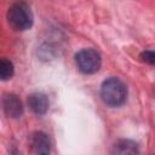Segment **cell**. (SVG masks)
<instances>
[{
    "label": "cell",
    "mask_w": 155,
    "mask_h": 155,
    "mask_svg": "<svg viewBox=\"0 0 155 155\" xmlns=\"http://www.w3.org/2000/svg\"><path fill=\"white\" fill-rule=\"evenodd\" d=\"M101 98L108 107L116 108L122 105L127 98L126 85L119 78H108L101 86Z\"/></svg>",
    "instance_id": "1"
},
{
    "label": "cell",
    "mask_w": 155,
    "mask_h": 155,
    "mask_svg": "<svg viewBox=\"0 0 155 155\" xmlns=\"http://www.w3.org/2000/svg\"><path fill=\"white\" fill-rule=\"evenodd\" d=\"M33 12L28 4L15 2L7 11V22L12 29L23 31L33 25Z\"/></svg>",
    "instance_id": "2"
},
{
    "label": "cell",
    "mask_w": 155,
    "mask_h": 155,
    "mask_svg": "<svg viewBox=\"0 0 155 155\" xmlns=\"http://www.w3.org/2000/svg\"><path fill=\"white\" fill-rule=\"evenodd\" d=\"M75 63L78 69L84 74H94L99 70L102 64L101 54L93 48H82L75 54Z\"/></svg>",
    "instance_id": "3"
},
{
    "label": "cell",
    "mask_w": 155,
    "mask_h": 155,
    "mask_svg": "<svg viewBox=\"0 0 155 155\" xmlns=\"http://www.w3.org/2000/svg\"><path fill=\"white\" fill-rule=\"evenodd\" d=\"M2 107H4L5 114L12 119L21 117L23 114L22 102L19 101V98L16 94H12V93L5 94L4 99H2Z\"/></svg>",
    "instance_id": "4"
},
{
    "label": "cell",
    "mask_w": 155,
    "mask_h": 155,
    "mask_svg": "<svg viewBox=\"0 0 155 155\" xmlns=\"http://www.w3.org/2000/svg\"><path fill=\"white\" fill-rule=\"evenodd\" d=\"M110 155H139V149L136 142L122 138L111 145Z\"/></svg>",
    "instance_id": "5"
},
{
    "label": "cell",
    "mask_w": 155,
    "mask_h": 155,
    "mask_svg": "<svg viewBox=\"0 0 155 155\" xmlns=\"http://www.w3.org/2000/svg\"><path fill=\"white\" fill-rule=\"evenodd\" d=\"M29 108L38 115H44L48 110V99L44 93L35 92L31 93L28 98Z\"/></svg>",
    "instance_id": "6"
},
{
    "label": "cell",
    "mask_w": 155,
    "mask_h": 155,
    "mask_svg": "<svg viewBox=\"0 0 155 155\" xmlns=\"http://www.w3.org/2000/svg\"><path fill=\"white\" fill-rule=\"evenodd\" d=\"M33 148L40 154L46 153L50 148V142L47 139V136L42 132H36L33 136Z\"/></svg>",
    "instance_id": "7"
},
{
    "label": "cell",
    "mask_w": 155,
    "mask_h": 155,
    "mask_svg": "<svg viewBox=\"0 0 155 155\" xmlns=\"http://www.w3.org/2000/svg\"><path fill=\"white\" fill-rule=\"evenodd\" d=\"M13 64L11 61L6 59V58H2L0 61V76H1V80L6 81L8 79L12 78L13 75Z\"/></svg>",
    "instance_id": "8"
},
{
    "label": "cell",
    "mask_w": 155,
    "mask_h": 155,
    "mask_svg": "<svg viewBox=\"0 0 155 155\" xmlns=\"http://www.w3.org/2000/svg\"><path fill=\"white\" fill-rule=\"evenodd\" d=\"M140 58L143 62L155 65V51H143L140 53Z\"/></svg>",
    "instance_id": "9"
},
{
    "label": "cell",
    "mask_w": 155,
    "mask_h": 155,
    "mask_svg": "<svg viewBox=\"0 0 155 155\" xmlns=\"http://www.w3.org/2000/svg\"><path fill=\"white\" fill-rule=\"evenodd\" d=\"M39 155H48L47 153H42V154H39Z\"/></svg>",
    "instance_id": "10"
}]
</instances>
